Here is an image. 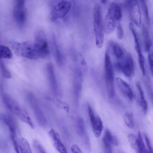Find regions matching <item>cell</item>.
Masks as SVG:
<instances>
[{
	"instance_id": "cell-7",
	"label": "cell",
	"mask_w": 153,
	"mask_h": 153,
	"mask_svg": "<svg viewBox=\"0 0 153 153\" xmlns=\"http://www.w3.org/2000/svg\"><path fill=\"white\" fill-rule=\"evenodd\" d=\"M27 98L38 123L42 127L46 126L47 120L35 97L33 94L29 92L27 94Z\"/></svg>"
},
{
	"instance_id": "cell-11",
	"label": "cell",
	"mask_w": 153,
	"mask_h": 153,
	"mask_svg": "<svg viewBox=\"0 0 153 153\" xmlns=\"http://www.w3.org/2000/svg\"><path fill=\"white\" fill-rule=\"evenodd\" d=\"M71 3L65 0L61 1L53 7L51 13V19L54 21L57 19L64 17L69 11Z\"/></svg>"
},
{
	"instance_id": "cell-36",
	"label": "cell",
	"mask_w": 153,
	"mask_h": 153,
	"mask_svg": "<svg viewBox=\"0 0 153 153\" xmlns=\"http://www.w3.org/2000/svg\"><path fill=\"white\" fill-rule=\"evenodd\" d=\"M100 1L103 4H105L107 3L108 1L106 0H101Z\"/></svg>"
},
{
	"instance_id": "cell-12",
	"label": "cell",
	"mask_w": 153,
	"mask_h": 153,
	"mask_svg": "<svg viewBox=\"0 0 153 153\" xmlns=\"http://www.w3.org/2000/svg\"><path fill=\"white\" fill-rule=\"evenodd\" d=\"M120 62L118 70L122 72L126 76L131 77L134 71V61L131 54L128 53L124 60Z\"/></svg>"
},
{
	"instance_id": "cell-24",
	"label": "cell",
	"mask_w": 153,
	"mask_h": 153,
	"mask_svg": "<svg viewBox=\"0 0 153 153\" xmlns=\"http://www.w3.org/2000/svg\"><path fill=\"white\" fill-rule=\"evenodd\" d=\"M140 7H141L145 21L148 25L150 24V20L147 5L145 1H139Z\"/></svg>"
},
{
	"instance_id": "cell-27",
	"label": "cell",
	"mask_w": 153,
	"mask_h": 153,
	"mask_svg": "<svg viewBox=\"0 0 153 153\" xmlns=\"http://www.w3.org/2000/svg\"><path fill=\"white\" fill-rule=\"evenodd\" d=\"M111 142L112 145L117 146L119 144L118 140L117 137L113 135L111 131L108 128L105 130L104 135Z\"/></svg>"
},
{
	"instance_id": "cell-18",
	"label": "cell",
	"mask_w": 153,
	"mask_h": 153,
	"mask_svg": "<svg viewBox=\"0 0 153 153\" xmlns=\"http://www.w3.org/2000/svg\"><path fill=\"white\" fill-rule=\"evenodd\" d=\"M51 46L53 56L56 62L59 65H62L63 63L62 56L54 36H53L52 39Z\"/></svg>"
},
{
	"instance_id": "cell-37",
	"label": "cell",
	"mask_w": 153,
	"mask_h": 153,
	"mask_svg": "<svg viewBox=\"0 0 153 153\" xmlns=\"http://www.w3.org/2000/svg\"><path fill=\"white\" fill-rule=\"evenodd\" d=\"M117 153H126L122 151H120L118 152Z\"/></svg>"
},
{
	"instance_id": "cell-4",
	"label": "cell",
	"mask_w": 153,
	"mask_h": 153,
	"mask_svg": "<svg viewBox=\"0 0 153 153\" xmlns=\"http://www.w3.org/2000/svg\"><path fill=\"white\" fill-rule=\"evenodd\" d=\"M104 65L106 88L109 97L112 98L115 94L114 75L110 54L107 50L105 54Z\"/></svg>"
},
{
	"instance_id": "cell-9",
	"label": "cell",
	"mask_w": 153,
	"mask_h": 153,
	"mask_svg": "<svg viewBox=\"0 0 153 153\" xmlns=\"http://www.w3.org/2000/svg\"><path fill=\"white\" fill-rule=\"evenodd\" d=\"M1 119L7 126L9 131L10 138L16 153H20L18 145V139L16 134V123L13 117L9 114L2 115Z\"/></svg>"
},
{
	"instance_id": "cell-30",
	"label": "cell",
	"mask_w": 153,
	"mask_h": 153,
	"mask_svg": "<svg viewBox=\"0 0 153 153\" xmlns=\"http://www.w3.org/2000/svg\"><path fill=\"white\" fill-rule=\"evenodd\" d=\"M33 144L36 153H47L44 147L37 140H34Z\"/></svg>"
},
{
	"instance_id": "cell-5",
	"label": "cell",
	"mask_w": 153,
	"mask_h": 153,
	"mask_svg": "<svg viewBox=\"0 0 153 153\" xmlns=\"http://www.w3.org/2000/svg\"><path fill=\"white\" fill-rule=\"evenodd\" d=\"M33 43L40 59L45 58L49 55L50 51L43 30H39L36 32Z\"/></svg>"
},
{
	"instance_id": "cell-17",
	"label": "cell",
	"mask_w": 153,
	"mask_h": 153,
	"mask_svg": "<svg viewBox=\"0 0 153 153\" xmlns=\"http://www.w3.org/2000/svg\"><path fill=\"white\" fill-rule=\"evenodd\" d=\"M107 13L113 16L118 22L122 18V12L120 6L116 2H113L109 6Z\"/></svg>"
},
{
	"instance_id": "cell-29",
	"label": "cell",
	"mask_w": 153,
	"mask_h": 153,
	"mask_svg": "<svg viewBox=\"0 0 153 153\" xmlns=\"http://www.w3.org/2000/svg\"><path fill=\"white\" fill-rule=\"evenodd\" d=\"M129 142L132 148L136 151L137 150L138 145V139L132 133L128 134V136Z\"/></svg>"
},
{
	"instance_id": "cell-15",
	"label": "cell",
	"mask_w": 153,
	"mask_h": 153,
	"mask_svg": "<svg viewBox=\"0 0 153 153\" xmlns=\"http://www.w3.org/2000/svg\"><path fill=\"white\" fill-rule=\"evenodd\" d=\"M47 73L52 91L54 94L58 92V86L54 65L51 62L48 63L46 65Z\"/></svg>"
},
{
	"instance_id": "cell-20",
	"label": "cell",
	"mask_w": 153,
	"mask_h": 153,
	"mask_svg": "<svg viewBox=\"0 0 153 153\" xmlns=\"http://www.w3.org/2000/svg\"><path fill=\"white\" fill-rule=\"evenodd\" d=\"M136 85L140 94V104L143 113L146 114L148 109V103L145 98L144 92L140 83L139 82H137Z\"/></svg>"
},
{
	"instance_id": "cell-10",
	"label": "cell",
	"mask_w": 153,
	"mask_h": 153,
	"mask_svg": "<svg viewBox=\"0 0 153 153\" xmlns=\"http://www.w3.org/2000/svg\"><path fill=\"white\" fill-rule=\"evenodd\" d=\"M88 110L93 133L96 137L99 138L100 136L103 129L102 122L100 116L90 105H88Z\"/></svg>"
},
{
	"instance_id": "cell-32",
	"label": "cell",
	"mask_w": 153,
	"mask_h": 153,
	"mask_svg": "<svg viewBox=\"0 0 153 153\" xmlns=\"http://www.w3.org/2000/svg\"><path fill=\"white\" fill-rule=\"evenodd\" d=\"M117 36L118 39H121L123 36L124 32L123 27L120 22H119L116 27Z\"/></svg>"
},
{
	"instance_id": "cell-13",
	"label": "cell",
	"mask_w": 153,
	"mask_h": 153,
	"mask_svg": "<svg viewBox=\"0 0 153 153\" xmlns=\"http://www.w3.org/2000/svg\"><path fill=\"white\" fill-rule=\"evenodd\" d=\"M116 82L117 87L121 93L129 100H133L134 94L129 85L120 77L116 78Z\"/></svg>"
},
{
	"instance_id": "cell-19",
	"label": "cell",
	"mask_w": 153,
	"mask_h": 153,
	"mask_svg": "<svg viewBox=\"0 0 153 153\" xmlns=\"http://www.w3.org/2000/svg\"><path fill=\"white\" fill-rule=\"evenodd\" d=\"M142 35L144 50L145 52H149L150 50L152 43L149 31L144 25L142 27Z\"/></svg>"
},
{
	"instance_id": "cell-23",
	"label": "cell",
	"mask_w": 153,
	"mask_h": 153,
	"mask_svg": "<svg viewBox=\"0 0 153 153\" xmlns=\"http://www.w3.org/2000/svg\"><path fill=\"white\" fill-rule=\"evenodd\" d=\"M76 129L78 135L81 137H84L86 135V130L84 121L82 118H79L77 119Z\"/></svg>"
},
{
	"instance_id": "cell-2",
	"label": "cell",
	"mask_w": 153,
	"mask_h": 153,
	"mask_svg": "<svg viewBox=\"0 0 153 153\" xmlns=\"http://www.w3.org/2000/svg\"><path fill=\"white\" fill-rule=\"evenodd\" d=\"M2 99L5 105L10 112L21 120L27 123L32 128H34V124L29 115L16 102L5 94L3 95Z\"/></svg>"
},
{
	"instance_id": "cell-33",
	"label": "cell",
	"mask_w": 153,
	"mask_h": 153,
	"mask_svg": "<svg viewBox=\"0 0 153 153\" xmlns=\"http://www.w3.org/2000/svg\"><path fill=\"white\" fill-rule=\"evenodd\" d=\"M148 61L150 70L153 76V51L151 50L148 52Z\"/></svg>"
},
{
	"instance_id": "cell-34",
	"label": "cell",
	"mask_w": 153,
	"mask_h": 153,
	"mask_svg": "<svg viewBox=\"0 0 153 153\" xmlns=\"http://www.w3.org/2000/svg\"><path fill=\"white\" fill-rule=\"evenodd\" d=\"M144 137L149 153H153V149L149 138L146 135H145Z\"/></svg>"
},
{
	"instance_id": "cell-3",
	"label": "cell",
	"mask_w": 153,
	"mask_h": 153,
	"mask_svg": "<svg viewBox=\"0 0 153 153\" xmlns=\"http://www.w3.org/2000/svg\"><path fill=\"white\" fill-rule=\"evenodd\" d=\"M12 46L15 53L20 56L32 60L40 59L33 43L13 42Z\"/></svg>"
},
{
	"instance_id": "cell-21",
	"label": "cell",
	"mask_w": 153,
	"mask_h": 153,
	"mask_svg": "<svg viewBox=\"0 0 153 153\" xmlns=\"http://www.w3.org/2000/svg\"><path fill=\"white\" fill-rule=\"evenodd\" d=\"M18 142L20 153H32L30 145L25 138L20 137L18 138Z\"/></svg>"
},
{
	"instance_id": "cell-6",
	"label": "cell",
	"mask_w": 153,
	"mask_h": 153,
	"mask_svg": "<svg viewBox=\"0 0 153 153\" xmlns=\"http://www.w3.org/2000/svg\"><path fill=\"white\" fill-rule=\"evenodd\" d=\"M13 15L17 25L20 27H22L27 19V12L24 0L15 1L13 9Z\"/></svg>"
},
{
	"instance_id": "cell-8",
	"label": "cell",
	"mask_w": 153,
	"mask_h": 153,
	"mask_svg": "<svg viewBox=\"0 0 153 153\" xmlns=\"http://www.w3.org/2000/svg\"><path fill=\"white\" fill-rule=\"evenodd\" d=\"M124 5L129 12L132 22L138 27H140L141 23V13L138 1L136 0L127 1Z\"/></svg>"
},
{
	"instance_id": "cell-1",
	"label": "cell",
	"mask_w": 153,
	"mask_h": 153,
	"mask_svg": "<svg viewBox=\"0 0 153 153\" xmlns=\"http://www.w3.org/2000/svg\"><path fill=\"white\" fill-rule=\"evenodd\" d=\"M93 15L96 44L98 48H101L103 46L105 32L101 7L98 4L96 3L94 6Z\"/></svg>"
},
{
	"instance_id": "cell-16",
	"label": "cell",
	"mask_w": 153,
	"mask_h": 153,
	"mask_svg": "<svg viewBox=\"0 0 153 153\" xmlns=\"http://www.w3.org/2000/svg\"><path fill=\"white\" fill-rule=\"evenodd\" d=\"M118 22L113 17L107 13L104 22L105 33L107 34L112 33Z\"/></svg>"
},
{
	"instance_id": "cell-25",
	"label": "cell",
	"mask_w": 153,
	"mask_h": 153,
	"mask_svg": "<svg viewBox=\"0 0 153 153\" xmlns=\"http://www.w3.org/2000/svg\"><path fill=\"white\" fill-rule=\"evenodd\" d=\"M123 119L126 125L128 128L132 129L134 127V117L131 112H126L124 115Z\"/></svg>"
},
{
	"instance_id": "cell-22",
	"label": "cell",
	"mask_w": 153,
	"mask_h": 153,
	"mask_svg": "<svg viewBox=\"0 0 153 153\" xmlns=\"http://www.w3.org/2000/svg\"><path fill=\"white\" fill-rule=\"evenodd\" d=\"M113 52L119 61L123 62L125 59V54L122 48L118 44L114 43L111 44Z\"/></svg>"
},
{
	"instance_id": "cell-14",
	"label": "cell",
	"mask_w": 153,
	"mask_h": 153,
	"mask_svg": "<svg viewBox=\"0 0 153 153\" xmlns=\"http://www.w3.org/2000/svg\"><path fill=\"white\" fill-rule=\"evenodd\" d=\"M48 134L53 141L54 147L59 153H68L59 134L56 131L51 128L48 131Z\"/></svg>"
},
{
	"instance_id": "cell-31",
	"label": "cell",
	"mask_w": 153,
	"mask_h": 153,
	"mask_svg": "<svg viewBox=\"0 0 153 153\" xmlns=\"http://www.w3.org/2000/svg\"><path fill=\"white\" fill-rule=\"evenodd\" d=\"M103 141L105 147L106 153H112V144L105 135L103 137Z\"/></svg>"
},
{
	"instance_id": "cell-26",
	"label": "cell",
	"mask_w": 153,
	"mask_h": 153,
	"mask_svg": "<svg viewBox=\"0 0 153 153\" xmlns=\"http://www.w3.org/2000/svg\"><path fill=\"white\" fill-rule=\"evenodd\" d=\"M13 55L10 49L7 46L3 45L0 46V57L2 59H10Z\"/></svg>"
},
{
	"instance_id": "cell-35",
	"label": "cell",
	"mask_w": 153,
	"mask_h": 153,
	"mask_svg": "<svg viewBox=\"0 0 153 153\" xmlns=\"http://www.w3.org/2000/svg\"><path fill=\"white\" fill-rule=\"evenodd\" d=\"M71 149L72 153H83L78 146L76 144H73L71 146Z\"/></svg>"
},
{
	"instance_id": "cell-28",
	"label": "cell",
	"mask_w": 153,
	"mask_h": 153,
	"mask_svg": "<svg viewBox=\"0 0 153 153\" xmlns=\"http://www.w3.org/2000/svg\"><path fill=\"white\" fill-rule=\"evenodd\" d=\"M0 65L1 72L3 76L6 79L11 78L12 76L10 73L1 60H0Z\"/></svg>"
}]
</instances>
